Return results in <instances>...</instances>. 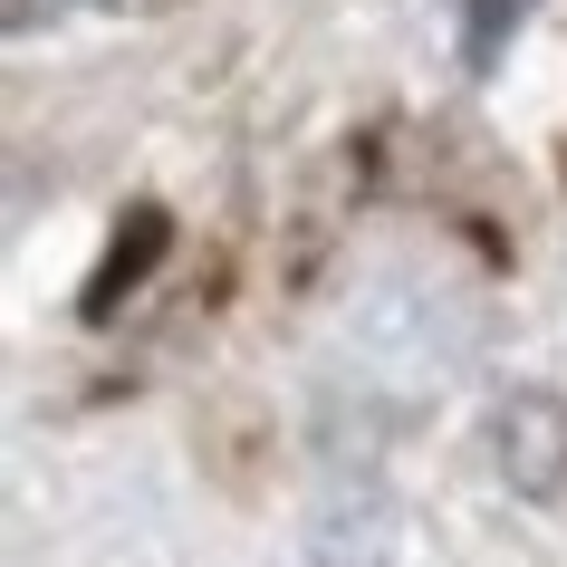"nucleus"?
<instances>
[{
  "mask_svg": "<svg viewBox=\"0 0 567 567\" xmlns=\"http://www.w3.org/2000/svg\"><path fill=\"white\" fill-rule=\"evenodd\" d=\"M501 472L519 501L567 491V404L558 394H509L501 404Z\"/></svg>",
  "mask_w": 567,
  "mask_h": 567,
  "instance_id": "1",
  "label": "nucleus"
},
{
  "mask_svg": "<svg viewBox=\"0 0 567 567\" xmlns=\"http://www.w3.org/2000/svg\"><path fill=\"white\" fill-rule=\"evenodd\" d=\"M154 240H164V221H154V212H145V221H135V240H116V260H106V279H96V308H106V299H116V289H125V279H135V269L154 260Z\"/></svg>",
  "mask_w": 567,
  "mask_h": 567,
  "instance_id": "2",
  "label": "nucleus"
}]
</instances>
